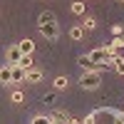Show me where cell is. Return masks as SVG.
<instances>
[{
  "instance_id": "13",
  "label": "cell",
  "mask_w": 124,
  "mask_h": 124,
  "mask_svg": "<svg viewBox=\"0 0 124 124\" xmlns=\"http://www.w3.org/2000/svg\"><path fill=\"white\" fill-rule=\"evenodd\" d=\"M72 13L75 15H85V3H82V0H75V3H72Z\"/></svg>"
},
{
  "instance_id": "2",
  "label": "cell",
  "mask_w": 124,
  "mask_h": 124,
  "mask_svg": "<svg viewBox=\"0 0 124 124\" xmlns=\"http://www.w3.org/2000/svg\"><path fill=\"white\" fill-rule=\"evenodd\" d=\"M40 32H42V37H47L50 42H55L57 35H60V30H57L55 23H47V25H40Z\"/></svg>"
},
{
  "instance_id": "15",
  "label": "cell",
  "mask_w": 124,
  "mask_h": 124,
  "mask_svg": "<svg viewBox=\"0 0 124 124\" xmlns=\"http://www.w3.org/2000/svg\"><path fill=\"white\" fill-rule=\"evenodd\" d=\"M32 124H52V119H50V117H35Z\"/></svg>"
},
{
  "instance_id": "12",
  "label": "cell",
  "mask_w": 124,
  "mask_h": 124,
  "mask_svg": "<svg viewBox=\"0 0 124 124\" xmlns=\"http://www.w3.org/2000/svg\"><path fill=\"white\" fill-rule=\"evenodd\" d=\"M52 87H55L57 92H62V89H67V77H57V79L52 82Z\"/></svg>"
},
{
  "instance_id": "16",
  "label": "cell",
  "mask_w": 124,
  "mask_h": 124,
  "mask_svg": "<svg viewBox=\"0 0 124 124\" xmlns=\"http://www.w3.org/2000/svg\"><path fill=\"white\" fill-rule=\"evenodd\" d=\"M10 99H13L15 104H20V102L25 99V94H23V92H13V97H10Z\"/></svg>"
},
{
  "instance_id": "7",
  "label": "cell",
  "mask_w": 124,
  "mask_h": 124,
  "mask_svg": "<svg viewBox=\"0 0 124 124\" xmlns=\"http://www.w3.org/2000/svg\"><path fill=\"white\" fill-rule=\"evenodd\" d=\"M17 47L23 50V55H32V50H35V42H32V40H23V42H17Z\"/></svg>"
},
{
  "instance_id": "14",
  "label": "cell",
  "mask_w": 124,
  "mask_h": 124,
  "mask_svg": "<svg viewBox=\"0 0 124 124\" xmlns=\"http://www.w3.org/2000/svg\"><path fill=\"white\" fill-rule=\"evenodd\" d=\"M94 27H97V20L94 17H87L85 20V30H94Z\"/></svg>"
},
{
  "instance_id": "9",
  "label": "cell",
  "mask_w": 124,
  "mask_h": 124,
  "mask_svg": "<svg viewBox=\"0 0 124 124\" xmlns=\"http://www.w3.org/2000/svg\"><path fill=\"white\" fill-rule=\"evenodd\" d=\"M70 37H72V40H82V37H85V27H82V25H75V27L70 30Z\"/></svg>"
},
{
  "instance_id": "10",
  "label": "cell",
  "mask_w": 124,
  "mask_h": 124,
  "mask_svg": "<svg viewBox=\"0 0 124 124\" xmlns=\"http://www.w3.org/2000/svg\"><path fill=\"white\" fill-rule=\"evenodd\" d=\"M17 65L23 67V70H32V67H35V65H32V55H23V60H20Z\"/></svg>"
},
{
  "instance_id": "4",
  "label": "cell",
  "mask_w": 124,
  "mask_h": 124,
  "mask_svg": "<svg viewBox=\"0 0 124 124\" xmlns=\"http://www.w3.org/2000/svg\"><path fill=\"white\" fill-rule=\"evenodd\" d=\"M0 85H13V65L0 67Z\"/></svg>"
},
{
  "instance_id": "1",
  "label": "cell",
  "mask_w": 124,
  "mask_h": 124,
  "mask_svg": "<svg viewBox=\"0 0 124 124\" xmlns=\"http://www.w3.org/2000/svg\"><path fill=\"white\" fill-rule=\"evenodd\" d=\"M99 85H102V72H99V70L82 72V77H79V87H82V89H97Z\"/></svg>"
},
{
  "instance_id": "18",
  "label": "cell",
  "mask_w": 124,
  "mask_h": 124,
  "mask_svg": "<svg viewBox=\"0 0 124 124\" xmlns=\"http://www.w3.org/2000/svg\"><path fill=\"white\" fill-rule=\"evenodd\" d=\"M122 45H124V40H122V37H114V42H112L109 47H114V50H119Z\"/></svg>"
},
{
  "instance_id": "17",
  "label": "cell",
  "mask_w": 124,
  "mask_h": 124,
  "mask_svg": "<svg viewBox=\"0 0 124 124\" xmlns=\"http://www.w3.org/2000/svg\"><path fill=\"white\" fill-rule=\"evenodd\" d=\"M79 65L85 67V72H89V70H92V62H89L87 57H79Z\"/></svg>"
},
{
  "instance_id": "11",
  "label": "cell",
  "mask_w": 124,
  "mask_h": 124,
  "mask_svg": "<svg viewBox=\"0 0 124 124\" xmlns=\"http://www.w3.org/2000/svg\"><path fill=\"white\" fill-rule=\"evenodd\" d=\"M107 65H114V70L119 72V75H124V60H122V57H114L112 62H107ZM107 65H104V67H107Z\"/></svg>"
},
{
  "instance_id": "20",
  "label": "cell",
  "mask_w": 124,
  "mask_h": 124,
  "mask_svg": "<svg viewBox=\"0 0 124 124\" xmlns=\"http://www.w3.org/2000/svg\"><path fill=\"white\" fill-rule=\"evenodd\" d=\"M82 124H94V117H87V119L82 122Z\"/></svg>"
},
{
  "instance_id": "19",
  "label": "cell",
  "mask_w": 124,
  "mask_h": 124,
  "mask_svg": "<svg viewBox=\"0 0 124 124\" xmlns=\"http://www.w3.org/2000/svg\"><path fill=\"white\" fill-rule=\"evenodd\" d=\"M114 119H117V124H124V114H122V112H117Z\"/></svg>"
},
{
  "instance_id": "6",
  "label": "cell",
  "mask_w": 124,
  "mask_h": 124,
  "mask_svg": "<svg viewBox=\"0 0 124 124\" xmlns=\"http://www.w3.org/2000/svg\"><path fill=\"white\" fill-rule=\"evenodd\" d=\"M40 79H42V72H40L37 67L27 70V75H25V82H30V85H35V82H40Z\"/></svg>"
},
{
  "instance_id": "5",
  "label": "cell",
  "mask_w": 124,
  "mask_h": 124,
  "mask_svg": "<svg viewBox=\"0 0 124 124\" xmlns=\"http://www.w3.org/2000/svg\"><path fill=\"white\" fill-rule=\"evenodd\" d=\"M25 75H27V70H23L20 65H13V85H20V82H25Z\"/></svg>"
},
{
  "instance_id": "3",
  "label": "cell",
  "mask_w": 124,
  "mask_h": 124,
  "mask_svg": "<svg viewBox=\"0 0 124 124\" xmlns=\"http://www.w3.org/2000/svg\"><path fill=\"white\" fill-rule=\"evenodd\" d=\"M5 57H8V65H17V62L23 60V50H20L17 45H10L8 52H5Z\"/></svg>"
},
{
  "instance_id": "8",
  "label": "cell",
  "mask_w": 124,
  "mask_h": 124,
  "mask_svg": "<svg viewBox=\"0 0 124 124\" xmlns=\"http://www.w3.org/2000/svg\"><path fill=\"white\" fill-rule=\"evenodd\" d=\"M37 20H40V25H47V23H55L57 17H55V13H50V10H45V13L40 15Z\"/></svg>"
}]
</instances>
